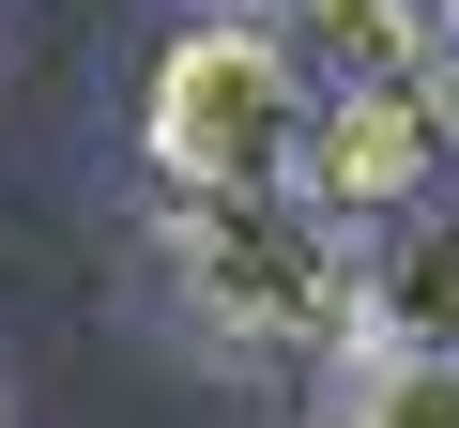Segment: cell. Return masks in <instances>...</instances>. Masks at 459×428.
Wrapping results in <instances>:
<instances>
[{"instance_id":"obj_1","label":"cell","mask_w":459,"mask_h":428,"mask_svg":"<svg viewBox=\"0 0 459 428\" xmlns=\"http://www.w3.org/2000/svg\"><path fill=\"white\" fill-rule=\"evenodd\" d=\"M153 291L230 367H337L352 352V230L307 184H153L138 199Z\"/></svg>"},{"instance_id":"obj_2","label":"cell","mask_w":459,"mask_h":428,"mask_svg":"<svg viewBox=\"0 0 459 428\" xmlns=\"http://www.w3.org/2000/svg\"><path fill=\"white\" fill-rule=\"evenodd\" d=\"M307 153V62L276 47V16L184 0V31L138 77V168L153 184H291Z\"/></svg>"},{"instance_id":"obj_3","label":"cell","mask_w":459,"mask_h":428,"mask_svg":"<svg viewBox=\"0 0 459 428\" xmlns=\"http://www.w3.org/2000/svg\"><path fill=\"white\" fill-rule=\"evenodd\" d=\"M444 168H459V62L383 77V92H307V153H291V184L337 214V230H383V214L429 199Z\"/></svg>"},{"instance_id":"obj_4","label":"cell","mask_w":459,"mask_h":428,"mask_svg":"<svg viewBox=\"0 0 459 428\" xmlns=\"http://www.w3.org/2000/svg\"><path fill=\"white\" fill-rule=\"evenodd\" d=\"M352 352H459V168L352 230Z\"/></svg>"},{"instance_id":"obj_5","label":"cell","mask_w":459,"mask_h":428,"mask_svg":"<svg viewBox=\"0 0 459 428\" xmlns=\"http://www.w3.org/2000/svg\"><path fill=\"white\" fill-rule=\"evenodd\" d=\"M276 47L307 62V92H383V77L459 62L429 0H276Z\"/></svg>"},{"instance_id":"obj_6","label":"cell","mask_w":459,"mask_h":428,"mask_svg":"<svg viewBox=\"0 0 459 428\" xmlns=\"http://www.w3.org/2000/svg\"><path fill=\"white\" fill-rule=\"evenodd\" d=\"M322 428H459V352H337Z\"/></svg>"},{"instance_id":"obj_7","label":"cell","mask_w":459,"mask_h":428,"mask_svg":"<svg viewBox=\"0 0 459 428\" xmlns=\"http://www.w3.org/2000/svg\"><path fill=\"white\" fill-rule=\"evenodd\" d=\"M429 16H444V47H459V0H429Z\"/></svg>"},{"instance_id":"obj_8","label":"cell","mask_w":459,"mask_h":428,"mask_svg":"<svg viewBox=\"0 0 459 428\" xmlns=\"http://www.w3.org/2000/svg\"><path fill=\"white\" fill-rule=\"evenodd\" d=\"M230 16H276V0H230Z\"/></svg>"}]
</instances>
